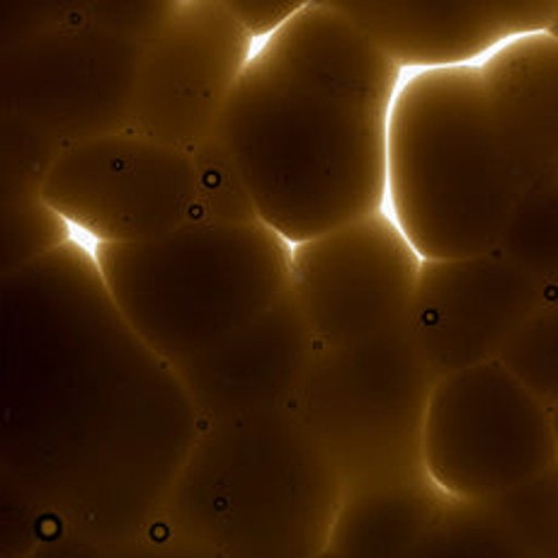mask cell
Returning <instances> with one entry per match:
<instances>
[{"instance_id":"d4e9b609","label":"cell","mask_w":558,"mask_h":558,"mask_svg":"<svg viewBox=\"0 0 558 558\" xmlns=\"http://www.w3.org/2000/svg\"><path fill=\"white\" fill-rule=\"evenodd\" d=\"M546 32H549L551 37H556V39H558V10H556V15H554V20H551V25H549V29H546Z\"/></svg>"},{"instance_id":"277c9868","label":"cell","mask_w":558,"mask_h":558,"mask_svg":"<svg viewBox=\"0 0 558 558\" xmlns=\"http://www.w3.org/2000/svg\"><path fill=\"white\" fill-rule=\"evenodd\" d=\"M342 496L324 445L275 408L202 425L160 520L219 558H318Z\"/></svg>"},{"instance_id":"8fae6325","label":"cell","mask_w":558,"mask_h":558,"mask_svg":"<svg viewBox=\"0 0 558 558\" xmlns=\"http://www.w3.org/2000/svg\"><path fill=\"white\" fill-rule=\"evenodd\" d=\"M255 47L227 0H173L146 49L126 129L192 154L219 132Z\"/></svg>"},{"instance_id":"2e32d148","label":"cell","mask_w":558,"mask_h":558,"mask_svg":"<svg viewBox=\"0 0 558 558\" xmlns=\"http://www.w3.org/2000/svg\"><path fill=\"white\" fill-rule=\"evenodd\" d=\"M445 500L427 476L345 488L328 551L338 558H403Z\"/></svg>"},{"instance_id":"3957f363","label":"cell","mask_w":558,"mask_h":558,"mask_svg":"<svg viewBox=\"0 0 558 558\" xmlns=\"http://www.w3.org/2000/svg\"><path fill=\"white\" fill-rule=\"evenodd\" d=\"M173 0L35 5L3 37V185L39 190L63 148L124 132L138 71Z\"/></svg>"},{"instance_id":"9a60e30c","label":"cell","mask_w":558,"mask_h":558,"mask_svg":"<svg viewBox=\"0 0 558 558\" xmlns=\"http://www.w3.org/2000/svg\"><path fill=\"white\" fill-rule=\"evenodd\" d=\"M478 69L502 151L524 185L558 178V39L518 37Z\"/></svg>"},{"instance_id":"30bf717a","label":"cell","mask_w":558,"mask_h":558,"mask_svg":"<svg viewBox=\"0 0 558 558\" xmlns=\"http://www.w3.org/2000/svg\"><path fill=\"white\" fill-rule=\"evenodd\" d=\"M421 267L384 209L292 245V292L318 348H350L411 326Z\"/></svg>"},{"instance_id":"7c38bea8","label":"cell","mask_w":558,"mask_h":558,"mask_svg":"<svg viewBox=\"0 0 558 558\" xmlns=\"http://www.w3.org/2000/svg\"><path fill=\"white\" fill-rule=\"evenodd\" d=\"M551 289L498 248L483 255L423 260L411 332L437 377L500 360Z\"/></svg>"},{"instance_id":"52a82bcc","label":"cell","mask_w":558,"mask_h":558,"mask_svg":"<svg viewBox=\"0 0 558 558\" xmlns=\"http://www.w3.org/2000/svg\"><path fill=\"white\" fill-rule=\"evenodd\" d=\"M437 374L411 326L350 348H318L289 403L336 461L345 488L425 476L421 433Z\"/></svg>"},{"instance_id":"6da1fadb","label":"cell","mask_w":558,"mask_h":558,"mask_svg":"<svg viewBox=\"0 0 558 558\" xmlns=\"http://www.w3.org/2000/svg\"><path fill=\"white\" fill-rule=\"evenodd\" d=\"M202 417L126 326L85 243L3 275V498L112 549L163 514Z\"/></svg>"},{"instance_id":"ac0fdd59","label":"cell","mask_w":558,"mask_h":558,"mask_svg":"<svg viewBox=\"0 0 558 558\" xmlns=\"http://www.w3.org/2000/svg\"><path fill=\"white\" fill-rule=\"evenodd\" d=\"M498 251L551 292L558 289V178L524 190Z\"/></svg>"},{"instance_id":"4fadbf2b","label":"cell","mask_w":558,"mask_h":558,"mask_svg":"<svg viewBox=\"0 0 558 558\" xmlns=\"http://www.w3.org/2000/svg\"><path fill=\"white\" fill-rule=\"evenodd\" d=\"M403 73L481 66L518 37L546 32L558 0H332Z\"/></svg>"},{"instance_id":"cb8c5ba5","label":"cell","mask_w":558,"mask_h":558,"mask_svg":"<svg viewBox=\"0 0 558 558\" xmlns=\"http://www.w3.org/2000/svg\"><path fill=\"white\" fill-rule=\"evenodd\" d=\"M107 549L63 527L57 520L41 518L35 542L23 558H105Z\"/></svg>"},{"instance_id":"5bb4252c","label":"cell","mask_w":558,"mask_h":558,"mask_svg":"<svg viewBox=\"0 0 558 558\" xmlns=\"http://www.w3.org/2000/svg\"><path fill=\"white\" fill-rule=\"evenodd\" d=\"M316 350L314 330L289 287L265 314L173 367L207 425L289 408Z\"/></svg>"},{"instance_id":"8992f818","label":"cell","mask_w":558,"mask_h":558,"mask_svg":"<svg viewBox=\"0 0 558 558\" xmlns=\"http://www.w3.org/2000/svg\"><path fill=\"white\" fill-rule=\"evenodd\" d=\"M90 253L126 326L170 364L217 345L292 287V243L263 221H187L154 241Z\"/></svg>"},{"instance_id":"484cf974","label":"cell","mask_w":558,"mask_h":558,"mask_svg":"<svg viewBox=\"0 0 558 558\" xmlns=\"http://www.w3.org/2000/svg\"><path fill=\"white\" fill-rule=\"evenodd\" d=\"M554 430H556V439H558V408H554Z\"/></svg>"},{"instance_id":"e0dca14e","label":"cell","mask_w":558,"mask_h":558,"mask_svg":"<svg viewBox=\"0 0 558 558\" xmlns=\"http://www.w3.org/2000/svg\"><path fill=\"white\" fill-rule=\"evenodd\" d=\"M403 558H534L493 500H445Z\"/></svg>"},{"instance_id":"603a6c76","label":"cell","mask_w":558,"mask_h":558,"mask_svg":"<svg viewBox=\"0 0 558 558\" xmlns=\"http://www.w3.org/2000/svg\"><path fill=\"white\" fill-rule=\"evenodd\" d=\"M233 17L255 39V45L277 35L306 0H227Z\"/></svg>"},{"instance_id":"d6986e66","label":"cell","mask_w":558,"mask_h":558,"mask_svg":"<svg viewBox=\"0 0 558 558\" xmlns=\"http://www.w3.org/2000/svg\"><path fill=\"white\" fill-rule=\"evenodd\" d=\"M192 160L197 170V187L187 221L223 227L260 221L227 138L217 132L192 151Z\"/></svg>"},{"instance_id":"4316f807","label":"cell","mask_w":558,"mask_h":558,"mask_svg":"<svg viewBox=\"0 0 558 558\" xmlns=\"http://www.w3.org/2000/svg\"><path fill=\"white\" fill-rule=\"evenodd\" d=\"M318 558H338V556H336V554H330V551H326L324 556H318Z\"/></svg>"},{"instance_id":"9c48e42d","label":"cell","mask_w":558,"mask_h":558,"mask_svg":"<svg viewBox=\"0 0 558 558\" xmlns=\"http://www.w3.org/2000/svg\"><path fill=\"white\" fill-rule=\"evenodd\" d=\"M195 187L192 154L124 129L63 148L39 195L73 239L95 248L173 233L190 219Z\"/></svg>"},{"instance_id":"ba28073f","label":"cell","mask_w":558,"mask_h":558,"mask_svg":"<svg viewBox=\"0 0 558 558\" xmlns=\"http://www.w3.org/2000/svg\"><path fill=\"white\" fill-rule=\"evenodd\" d=\"M421 459L445 498L496 500L558 464L554 411L500 360L445 374L427 396Z\"/></svg>"},{"instance_id":"7402d4cb","label":"cell","mask_w":558,"mask_h":558,"mask_svg":"<svg viewBox=\"0 0 558 558\" xmlns=\"http://www.w3.org/2000/svg\"><path fill=\"white\" fill-rule=\"evenodd\" d=\"M105 558H219L207 546L187 539L163 520H158L151 530L138 534L136 539L112 546Z\"/></svg>"},{"instance_id":"ffe728a7","label":"cell","mask_w":558,"mask_h":558,"mask_svg":"<svg viewBox=\"0 0 558 558\" xmlns=\"http://www.w3.org/2000/svg\"><path fill=\"white\" fill-rule=\"evenodd\" d=\"M500 362L551 411L558 408V289L510 340Z\"/></svg>"},{"instance_id":"7a4b0ae2","label":"cell","mask_w":558,"mask_h":558,"mask_svg":"<svg viewBox=\"0 0 558 558\" xmlns=\"http://www.w3.org/2000/svg\"><path fill=\"white\" fill-rule=\"evenodd\" d=\"M403 78L332 0H306L255 47L219 134L263 223L296 245L386 209V134Z\"/></svg>"},{"instance_id":"44dd1931","label":"cell","mask_w":558,"mask_h":558,"mask_svg":"<svg viewBox=\"0 0 558 558\" xmlns=\"http://www.w3.org/2000/svg\"><path fill=\"white\" fill-rule=\"evenodd\" d=\"M493 502L518 530L534 558H558V464Z\"/></svg>"},{"instance_id":"5b68a950","label":"cell","mask_w":558,"mask_h":558,"mask_svg":"<svg viewBox=\"0 0 558 558\" xmlns=\"http://www.w3.org/2000/svg\"><path fill=\"white\" fill-rule=\"evenodd\" d=\"M524 190L478 66L405 73L386 134V211L423 260L496 251Z\"/></svg>"}]
</instances>
